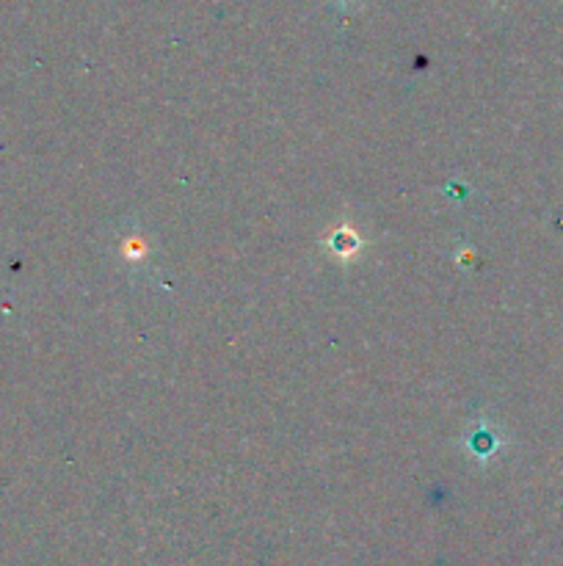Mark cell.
I'll return each instance as SVG.
<instances>
[{
    "instance_id": "cell-1",
    "label": "cell",
    "mask_w": 563,
    "mask_h": 566,
    "mask_svg": "<svg viewBox=\"0 0 563 566\" xmlns=\"http://www.w3.org/2000/svg\"><path fill=\"white\" fill-rule=\"evenodd\" d=\"M147 252H150V243H147L144 235H128L122 240V257L128 260V262H141V260L147 257Z\"/></svg>"
}]
</instances>
